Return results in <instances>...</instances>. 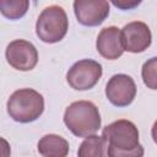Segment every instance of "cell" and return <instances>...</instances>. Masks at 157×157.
<instances>
[{
    "mask_svg": "<svg viewBox=\"0 0 157 157\" xmlns=\"http://www.w3.org/2000/svg\"><path fill=\"white\" fill-rule=\"evenodd\" d=\"M64 123L75 136L88 137L101 128V114L92 102L77 101L65 109Z\"/></svg>",
    "mask_w": 157,
    "mask_h": 157,
    "instance_id": "1",
    "label": "cell"
},
{
    "mask_svg": "<svg viewBox=\"0 0 157 157\" xmlns=\"http://www.w3.org/2000/svg\"><path fill=\"white\" fill-rule=\"evenodd\" d=\"M7 114L17 123H32L37 120L44 110L43 96L32 88L15 91L6 103Z\"/></svg>",
    "mask_w": 157,
    "mask_h": 157,
    "instance_id": "2",
    "label": "cell"
},
{
    "mask_svg": "<svg viewBox=\"0 0 157 157\" xmlns=\"http://www.w3.org/2000/svg\"><path fill=\"white\" fill-rule=\"evenodd\" d=\"M69 29V20L65 10L58 5L45 7L38 16L36 23V33L44 43L60 42Z\"/></svg>",
    "mask_w": 157,
    "mask_h": 157,
    "instance_id": "3",
    "label": "cell"
},
{
    "mask_svg": "<svg viewBox=\"0 0 157 157\" xmlns=\"http://www.w3.org/2000/svg\"><path fill=\"white\" fill-rule=\"evenodd\" d=\"M102 137L107 142V148L115 151H131L140 145L136 125L126 119L107 125L102 131Z\"/></svg>",
    "mask_w": 157,
    "mask_h": 157,
    "instance_id": "4",
    "label": "cell"
},
{
    "mask_svg": "<svg viewBox=\"0 0 157 157\" xmlns=\"http://www.w3.org/2000/svg\"><path fill=\"white\" fill-rule=\"evenodd\" d=\"M102 65L92 59L76 61L66 74V81L71 88L77 91L91 90L97 85L102 76Z\"/></svg>",
    "mask_w": 157,
    "mask_h": 157,
    "instance_id": "5",
    "label": "cell"
},
{
    "mask_svg": "<svg viewBox=\"0 0 157 157\" xmlns=\"http://www.w3.org/2000/svg\"><path fill=\"white\" fill-rule=\"evenodd\" d=\"M5 56L7 63L20 71H29L38 63V52L36 47L25 39L10 42L6 47Z\"/></svg>",
    "mask_w": 157,
    "mask_h": 157,
    "instance_id": "6",
    "label": "cell"
},
{
    "mask_svg": "<svg viewBox=\"0 0 157 157\" xmlns=\"http://www.w3.org/2000/svg\"><path fill=\"white\" fill-rule=\"evenodd\" d=\"M123 49L130 53L145 52L152 42V34L148 26L141 21H134L120 29Z\"/></svg>",
    "mask_w": 157,
    "mask_h": 157,
    "instance_id": "7",
    "label": "cell"
},
{
    "mask_svg": "<svg viewBox=\"0 0 157 157\" xmlns=\"http://www.w3.org/2000/svg\"><path fill=\"white\" fill-rule=\"evenodd\" d=\"M105 96L115 107H126L131 104L136 96L135 81L125 74L113 75L105 86Z\"/></svg>",
    "mask_w": 157,
    "mask_h": 157,
    "instance_id": "8",
    "label": "cell"
},
{
    "mask_svg": "<svg viewBox=\"0 0 157 157\" xmlns=\"http://www.w3.org/2000/svg\"><path fill=\"white\" fill-rule=\"evenodd\" d=\"M74 12L78 23L96 27L108 17L109 2L105 0H76L74 1Z\"/></svg>",
    "mask_w": 157,
    "mask_h": 157,
    "instance_id": "9",
    "label": "cell"
},
{
    "mask_svg": "<svg viewBox=\"0 0 157 157\" xmlns=\"http://www.w3.org/2000/svg\"><path fill=\"white\" fill-rule=\"evenodd\" d=\"M96 48L97 52L107 60H115L120 58L124 53L120 39V29L115 26L103 28L97 37Z\"/></svg>",
    "mask_w": 157,
    "mask_h": 157,
    "instance_id": "10",
    "label": "cell"
},
{
    "mask_svg": "<svg viewBox=\"0 0 157 157\" xmlns=\"http://www.w3.org/2000/svg\"><path fill=\"white\" fill-rule=\"evenodd\" d=\"M37 148L43 157H66L70 146L64 137L55 134H48L38 141Z\"/></svg>",
    "mask_w": 157,
    "mask_h": 157,
    "instance_id": "11",
    "label": "cell"
},
{
    "mask_svg": "<svg viewBox=\"0 0 157 157\" xmlns=\"http://www.w3.org/2000/svg\"><path fill=\"white\" fill-rule=\"evenodd\" d=\"M78 157H108L107 155V142L102 136L91 135L85 137L81 142L78 151Z\"/></svg>",
    "mask_w": 157,
    "mask_h": 157,
    "instance_id": "12",
    "label": "cell"
},
{
    "mask_svg": "<svg viewBox=\"0 0 157 157\" xmlns=\"http://www.w3.org/2000/svg\"><path fill=\"white\" fill-rule=\"evenodd\" d=\"M28 7V0H0V12L9 20H18L23 17Z\"/></svg>",
    "mask_w": 157,
    "mask_h": 157,
    "instance_id": "13",
    "label": "cell"
},
{
    "mask_svg": "<svg viewBox=\"0 0 157 157\" xmlns=\"http://www.w3.org/2000/svg\"><path fill=\"white\" fill-rule=\"evenodd\" d=\"M142 80L147 87L156 90V58H151L142 66Z\"/></svg>",
    "mask_w": 157,
    "mask_h": 157,
    "instance_id": "14",
    "label": "cell"
},
{
    "mask_svg": "<svg viewBox=\"0 0 157 157\" xmlns=\"http://www.w3.org/2000/svg\"><path fill=\"white\" fill-rule=\"evenodd\" d=\"M107 155L108 157H142L144 156V147L140 144L136 148L131 151H115L107 148Z\"/></svg>",
    "mask_w": 157,
    "mask_h": 157,
    "instance_id": "15",
    "label": "cell"
},
{
    "mask_svg": "<svg viewBox=\"0 0 157 157\" xmlns=\"http://www.w3.org/2000/svg\"><path fill=\"white\" fill-rule=\"evenodd\" d=\"M141 1H136V0H120V1H113V5L121 9V10H130L136 7Z\"/></svg>",
    "mask_w": 157,
    "mask_h": 157,
    "instance_id": "16",
    "label": "cell"
},
{
    "mask_svg": "<svg viewBox=\"0 0 157 157\" xmlns=\"http://www.w3.org/2000/svg\"><path fill=\"white\" fill-rule=\"evenodd\" d=\"M10 156H11L10 144L4 137H0V157H10Z\"/></svg>",
    "mask_w": 157,
    "mask_h": 157,
    "instance_id": "17",
    "label": "cell"
}]
</instances>
